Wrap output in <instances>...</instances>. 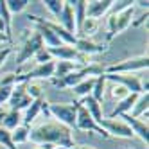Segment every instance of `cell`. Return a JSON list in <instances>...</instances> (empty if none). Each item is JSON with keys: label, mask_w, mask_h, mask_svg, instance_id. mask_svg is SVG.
Segmentation results:
<instances>
[{"label": "cell", "mask_w": 149, "mask_h": 149, "mask_svg": "<svg viewBox=\"0 0 149 149\" xmlns=\"http://www.w3.org/2000/svg\"><path fill=\"white\" fill-rule=\"evenodd\" d=\"M99 126L102 130L108 133V136H117V138H133V131L130 130V126H127L122 119H104L99 122Z\"/></svg>", "instance_id": "obj_7"}, {"label": "cell", "mask_w": 149, "mask_h": 149, "mask_svg": "<svg viewBox=\"0 0 149 149\" xmlns=\"http://www.w3.org/2000/svg\"><path fill=\"white\" fill-rule=\"evenodd\" d=\"M43 47L45 45H43L41 36L36 33V31H33V33L27 36V40L24 41V45L20 47L18 54H16V63H18V65H22V63L29 61L31 58H34V54H36L40 49H43Z\"/></svg>", "instance_id": "obj_6"}, {"label": "cell", "mask_w": 149, "mask_h": 149, "mask_svg": "<svg viewBox=\"0 0 149 149\" xmlns=\"http://www.w3.org/2000/svg\"><path fill=\"white\" fill-rule=\"evenodd\" d=\"M70 6H72V11H74V18H76V36H77V31H79L81 24L86 18V2L84 0H74V2H70Z\"/></svg>", "instance_id": "obj_21"}, {"label": "cell", "mask_w": 149, "mask_h": 149, "mask_svg": "<svg viewBox=\"0 0 149 149\" xmlns=\"http://www.w3.org/2000/svg\"><path fill=\"white\" fill-rule=\"evenodd\" d=\"M22 122H24L22 111L9 110V111H6V115H4L2 127H4V130H7V131H13V130H16L18 126H22Z\"/></svg>", "instance_id": "obj_19"}, {"label": "cell", "mask_w": 149, "mask_h": 149, "mask_svg": "<svg viewBox=\"0 0 149 149\" xmlns=\"http://www.w3.org/2000/svg\"><path fill=\"white\" fill-rule=\"evenodd\" d=\"M79 102L84 106V108H86V111L92 115V119L95 120V124L99 126V122L104 119V113H102V104H101V102H97V101H95V99L92 97V95L84 97V99H83V101H79Z\"/></svg>", "instance_id": "obj_16"}, {"label": "cell", "mask_w": 149, "mask_h": 149, "mask_svg": "<svg viewBox=\"0 0 149 149\" xmlns=\"http://www.w3.org/2000/svg\"><path fill=\"white\" fill-rule=\"evenodd\" d=\"M0 18L4 22L6 27V38L9 43H13V27H11V13L7 11V6H6V0H0Z\"/></svg>", "instance_id": "obj_23"}, {"label": "cell", "mask_w": 149, "mask_h": 149, "mask_svg": "<svg viewBox=\"0 0 149 149\" xmlns=\"http://www.w3.org/2000/svg\"><path fill=\"white\" fill-rule=\"evenodd\" d=\"M81 149H95V147H88V146H79Z\"/></svg>", "instance_id": "obj_39"}, {"label": "cell", "mask_w": 149, "mask_h": 149, "mask_svg": "<svg viewBox=\"0 0 149 149\" xmlns=\"http://www.w3.org/2000/svg\"><path fill=\"white\" fill-rule=\"evenodd\" d=\"M13 52V49L11 47H4V49H0V67L6 63V59L9 58V54Z\"/></svg>", "instance_id": "obj_35"}, {"label": "cell", "mask_w": 149, "mask_h": 149, "mask_svg": "<svg viewBox=\"0 0 149 149\" xmlns=\"http://www.w3.org/2000/svg\"><path fill=\"white\" fill-rule=\"evenodd\" d=\"M110 90H111V92H110V93H111V97H113V99H117V102L122 101V99L126 97V95L130 93V92H127L124 86H120V84H113V86H111Z\"/></svg>", "instance_id": "obj_33"}, {"label": "cell", "mask_w": 149, "mask_h": 149, "mask_svg": "<svg viewBox=\"0 0 149 149\" xmlns=\"http://www.w3.org/2000/svg\"><path fill=\"white\" fill-rule=\"evenodd\" d=\"M31 2L29 0H6V6H7V11L11 13V15H18V13H22L24 9H27Z\"/></svg>", "instance_id": "obj_28"}, {"label": "cell", "mask_w": 149, "mask_h": 149, "mask_svg": "<svg viewBox=\"0 0 149 149\" xmlns=\"http://www.w3.org/2000/svg\"><path fill=\"white\" fill-rule=\"evenodd\" d=\"M11 92H13V86H0V108H2V104L9 101L11 97Z\"/></svg>", "instance_id": "obj_34"}, {"label": "cell", "mask_w": 149, "mask_h": 149, "mask_svg": "<svg viewBox=\"0 0 149 149\" xmlns=\"http://www.w3.org/2000/svg\"><path fill=\"white\" fill-rule=\"evenodd\" d=\"M4 41H7V38H6V34L0 33V43H4ZM7 43H9V41H7Z\"/></svg>", "instance_id": "obj_37"}, {"label": "cell", "mask_w": 149, "mask_h": 149, "mask_svg": "<svg viewBox=\"0 0 149 149\" xmlns=\"http://www.w3.org/2000/svg\"><path fill=\"white\" fill-rule=\"evenodd\" d=\"M147 67H149V58L147 54H142L122 59L120 63H115L110 67H104V74H133L138 70H147Z\"/></svg>", "instance_id": "obj_4"}, {"label": "cell", "mask_w": 149, "mask_h": 149, "mask_svg": "<svg viewBox=\"0 0 149 149\" xmlns=\"http://www.w3.org/2000/svg\"><path fill=\"white\" fill-rule=\"evenodd\" d=\"M93 84H95V77H86V79L79 81L76 86H72V92H74V95H76V97L84 99V97H88V95L92 93Z\"/></svg>", "instance_id": "obj_22"}, {"label": "cell", "mask_w": 149, "mask_h": 149, "mask_svg": "<svg viewBox=\"0 0 149 149\" xmlns=\"http://www.w3.org/2000/svg\"><path fill=\"white\" fill-rule=\"evenodd\" d=\"M58 24L67 31L70 34H76V18H74V11H72V6L70 2H65L63 4V11H61V16L58 20Z\"/></svg>", "instance_id": "obj_14"}, {"label": "cell", "mask_w": 149, "mask_h": 149, "mask_svg": "<svg viewBox=\"0 0 149 149\" xmlns=\"http://www.w3.org/2000/svg\"><path fill=\"white\" fill-rule=\"evenodd\" d=\"M76 130H79V131H88V133H97V135H101L102 138H110L108 133H106L101 126L95 124V120L92 119V115L86 111V108H84L81 102H77V111H76Z\"/></svg>", "instance_id": "obj_5"}, {"label": "cell", "mask_w": 149, "mask_h": 149, "mask_svg": "<svg viewBox=\"0 0 149 149\" xmlns=\"http://www.w3.org/2000/svg\"><path fill=\"white\" fill-rule=\"evenodd\" d=\"M133 4H135L133 0H119V2H113V4H111V9H110V15H117V13H120V11H124V9L131 7Z\"/></svg>", "instance_id": "obj_30"}, {"label": "cell", "mask_w": 149, "mask_h": 149, "mask_svg": "<svg viewBox=\"0 0 149 149\" xmlns=\"http://www.w3.org/2000/svg\"><path fill=\"white\" fill-rule=\"evenodd\" d=\"M0 111H2V108H0Z\"/></svg>", "instance_id": "obj_43"}, {"label": "cell", "mask_w": 149, "mask_h": 149, "mask_svg": "<svg viewBox=\"0 0 149 149\" xmlns=\"http://www.w3.org/2000/svg\"><path fill=\"white\" fill-rule=\"evenodd\" d=\"M97 29H99V22L97 20H92V18H84V22L81 24L79 31H77V34H83V38H86V36H92L97 33Z\"/></svg>", "instance_id": "obj_26"}, {"label": "cell", "mask_w": 149, "mask_h": 149, "mask_svg": "<svg viewBox=\"0 0 149 149\" xmlns=\"http://www.w3.org/2000/svg\"><path fill=\"white\" fill-rule=\"evenodd\" d=\"M133 16H135V6L124 9V11L117 13V15H106V27H108V41H111L117 34L124 33V31L133 24Z\"/></svg>", "instance_id": "obj_2"}, {"label": "cell", "mask_w": 149, "mask_h": 149, "mask_svg": "<svg viewBox=\"0 0 149 149\" xmlns=\"http://www.w3.org/2000/svg\"><path fill=\"white\" fill-rule=\"evenodd\" d=\"M76 111H77V102H72V104L49 102V115L54 117L56 122L67 126L68 130H76Z\"/></svg>", "instance_id": "obj_3"}, {"label": "cell", "mask_w": 149, "mask_h": 149, "mask_svg": "<svg viewBox=\"0 0 149 149\" xmlns=\"http://www.w3.org/2000/svg\"><path fill=\"white\" fill-rule=\"evenodd\" d=\"M27 93H29V97L31 99H40L41 97V86L38 83H33V81H29L27 83Z\"/></svg>", "instance_id": "obj_32"}, {"label": "cell", "mask_w": 149, "mask_h": 149, "mask_svg": "<svg viewBox=\"0 0 149 149\" xmlns=\"http://www.w3.org/2000/svg\"><path fill=\"white\" fill-rule=\"evenodd\" d=\"M0 146H4L6 149H16V146L11 140V131L4 130L2 126H0Z\"/></svg>", "instance_id": "obj_29"}, {"label": "cell", "mask_w": 149, "mask_h": 149, "mask_svg": "<svg viewBox=\"0 0 149 149\" xmlns=\"http://www.w3.org/2000/svg\"><path fill=\"white\" fill-rule=\"evenodd\" d=\"M104 77L106 81H111L113 84L124 86L130 93H144L138 76H133V74H104Z\"/></svg>", "instance_id": "obj_8"}, {"label": "cell", "mask_w": 149, "mask_h": 149, "mask_svg": "<svg viewBox=\"0 0 149 149\" xmlns=\"http://www.w3.org/2000/svg\"><path fill=\"white\" fill-rule=\"evenodd\" d=\"M34 59H36L38 65H43V63H50V61H54L45 47H43V49H40V50L36 52V54H34Z\"/></svg>", "instance_id": "obj_31"}, {"label": "cell", "mask_w": 149, "mask_h": 149, "mask_svg": "<svg viewBox=\"0 0 149 149\" xmlns=\"http://www.w3.org/2000/svg\"><path fill=\"white\" fill-rule=\"evenodd\" d=\"M113 0H92V2H86V18L97 20L106 16L111 9Z\"/></svg>", "instance_id": "obj_12"}, {"label": "cell", "mask_w": 149, "mask_h": 149, "mask_svg": "<svg viewBox=\"0 0 149 149\" xmlns=\"http://www.w3.org/2000/svg\"><path fill=\"white\" fill-rule=\"evenodd\" d=\"M70 149H81V147H79V146H74V147H70Z\"/></svg>", "instance_id": "obj_40"}, {"label": "cell", "mask_w": 149, "mask_h": 149, "mask_svg": "<svg viewBox=\"0 0 149 149\" xmlns=\"http://www.w3.org/2000/svg\"><path fill=\"white\" fill-rule=\"evenodd\" d=\"M43 101H45L43 97H40V99H34L33 102L27 106V108L24 110V113H22V117H24V122H22V124L29 126V124L41 113V104H43Z\"/></svg>", "instance_id": "obj_18"}, {"label": "cell", "mask_w": 149, "mask_h": 149, "mask_svg": "<svg viewBox=\"0 0 149 149\" xmlns=\"http://www.w3.org/2000/svg\"><path fill=\"white\" fill-rule=\"evenodd\" d=\"M124 149H131V147H124Z\"/></svg>", "instance_id": "obj_41"}, {"label": "cell", "mask_w": 149, "mask_h": 149, "mask_svg": "<svg viewBox=\"0 0 149 149\" xmlns=\"http://www.w3.org/2000/svg\"><path fill=\"white\" fill-rule=\"evenodd\" d=\"M138 95H140V93H127L122 101H119V102L115 104V108H113V111H111V115H110V119H119V117L130 113Z\"/></svg>", "instance_id": "obj_15"}, {"label": "cell", "mask_w": 149, "mask_h": 149, "mask_svg": "<svg viewBox=\"0 0 149 149\" xmlns=\"http://www.w3.org/2000/svg\"><path fill=\"white\" fill-rule=\"evenodd\" d=\"M83 67H79L76 61H56V65H54V77L59 79V77H65L68 76L70 72H76Z\"/></svg>", "instance_id": "obj_20"}, {"label": "cell", "mask_w": 149, "mask_h": 149, "mask_svg": "<svg viewBox=\"0 0 149 149\" xmlns=\"http://www.w3.org/2000/svg\"><path fill=\"white\" fill-rule=\"evenodd\" d=\"M74 49L77 52H81V54H86V56L92 58L93 54H102V52L108 50V43H95L90 38H79L77 36Z\"/></svg>", "instance_id": "obj_11"}, {"label": "cell", "mask_w": 149, "mask_h": 149, "mask_svg": "<svg viewBox=\"0 0 149 149\" xmlns=\"http://www.w3.org/2000/svg\"><path fill=\"white\" fill-rule=\"evenodd\" d=\"M9 106L11 110H16V111H24L27 106L33 102V99L29 97L27 93V83H18L13 86V92H11V97H9Z\"/></svg>", "instance_id": "obj_9"}, {"label": "cell", "mask_w": 149, "mask_h": 149, "mask_svg": "<svg viewBox=\"0 0 149 149\" xmlns=\"http://www.w3.org/2000/svg\"><path fill=\"white\" fill-rule=\"evenodd\" d=\"M104 90H106V77H104V74H101V76L95 77V84H93V90H92L90 95L97 102H102V99H104Z\"/></svg>", "instance_id": "obj_25"}, {"label": "cell", "mask_w": 149, "mask_h": 149, "mask_svg": "<svg viewBox=\"0 0 149 149\" xmlns=\"http://www.w3.org/2000/svg\"><path fill=\"white\" fill-rule=\"evenodd\" d=\"M147 110H149V92L138 95L135 104H133V108H131V111L127 115L133 117V119H140V117H146L147 119Z\"/></svg>", "instance_id": "obj_17"}, {"label": "cell", "mask_w": 149, "mask_h": 149, "mask_svg": "<svg viewBox=\"0 0 149 149\" xmlns=\"http://www.w3.org/2000/svg\"><path fill=\"white\" fill-rule=\"evenodd\" d=\"M29 140L38 146H52L59 149H70L74 147L72 130L59 122H45L33 127L29 133Z\"/></svg>", "instance_id": "obj_1"}, {"label": "cell", "mask_w": 149, "mask_h": 149, "mask_svg": "<svg viewBox=\"0 0 149 149\" xmlns=\"http://www.w3.org/2000/svg\"><path fill=\"white\" fill-rule=\"evenodd\" d=\"M0 33L6 34V27H4V22H2V18H0Z\"/></svg>", "instance_id": "obj_36"}, {"label": "cell", "mask_w": 149, "mask_h": 149, "mask_svg": "<svg viewBox=\"0 0 149 149\" xmlns=\"http://www.w3.org/2000/svg\"><path fill=\"white\" fill-rule=\"evenodd\" d=\"M119 119H122L127 126H130V130L133 131V135L140 138V140L146 144V147H147V144H149V126H147V120H144V119H133V117H130L127 113L122 115V117H119Z\"/></svg>", "instance_id": "obj_10"}, {"label": "cell", "mask_w": 149, "mask_h": 149, "mask_svg": "<svg viewBox=\"0 0 149 149\" xmlns=\"http://www.w3.org/2000/svg\"><path fill=\"white\" fill-rule=\"evenodd\" d=\"M63 4H65V0H45V2H43L45 9L54 18H58V20L61 16V11H63Z\"/></svg>", "instance_id": "obj_27"}, {"label": "cell", "mask_w": 149, "mask_h": 149, "mask_svg": "<svg viewBox=\"0 0 149 149\" xmlns=\"http://www.w3.org/2000/svg\"><path fill=\"white\" fill-rule=\"evenodd\" d=\"M29 133H31V126H25V124L18 126L16 130L11 131V140H13V144L15 146H20V144L29 142Z\"/></svg>", "instance_id": "obj_24"}, {"label": "cell", "mask_w": 149, "mask_h": 149, "mask_svg": "<svg viewBox=\"0 0 149 149\" xmlns=\"http://www.w3.org/2000/svg\"><path fill=\"white\" fill-rule=\"evenodd\" d=\"M52 59H59V61H76L77 59V50L74 49V45H59V47H52L47 49Z\"/></svg>", "instance_id": "obj_13"}, {"label": "cell", "mask_w": 149, "mask_h": 149, "mask_svg": "<svg viewBox=\"0 0 149 149\" xmlns=\"http://www.w3.org/2000/svg\"><path fill=\"white\" fill-rule=\"evenodd\" d=\"M4 115H6V111L2 110V111H0V126H2V120H4Z\"/></svg>", "instance_id": "obj_38"}, {"label": "cell", "mask_w": 149, "mask_h": 149, "mask_svg": "<svg viewBox=\"0 0 149 149\" xmlns=\"http://www.w3.org/2000/svg\"><path fill=\"white\" fill-rule=\"evenodd\" d=\"M38 149H43V147H38Z\"/></svg>", "instance_id": "obj_42"}]
</instances>
